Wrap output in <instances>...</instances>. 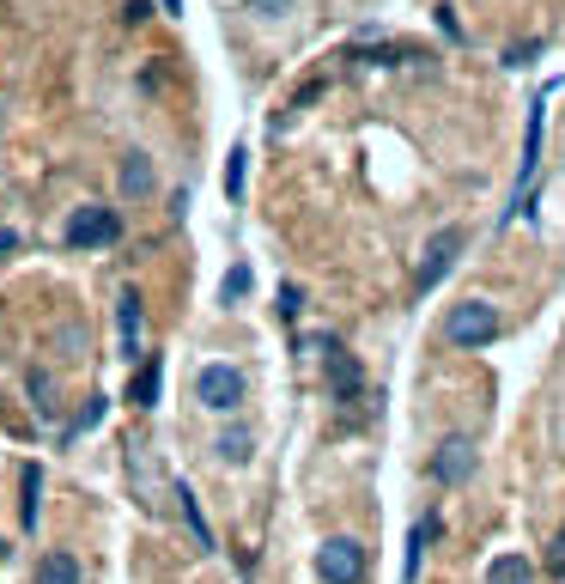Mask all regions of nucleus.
<instances>
[{"label":"nucleus","mask_w":565,"mask_h":584,"mask_svg":"<svg viewBox=\"0 0 565 584\" xmlns=\"http://www.w3.org/2000/svg\"><path fill=\"white\" fill-rule=\"evenodd\" d=\"M444 341H450V347H487V341H499V311H493L487 299H462V305H450Z\"/></svg>","instance_id":"f257e3e1"},{"label":"nucleus","mask_w":565,"mask_h":584,"mask_svg":"<svg viewBox=\"0 0 565 584\" xmlns=\"http://www.w3.org/2000/svg\"><path fill=\"white\" fill-rule=\"evenodd\" d=\"M316 572H322V584H359L365 578V542L359 536H329L316 548Z\"/></svg>","instance_id":"f03ea898"},{"label":"nucleus","mask_w":565,"mask_h":584,"mask_svg":"<svg viewBox=\"0 0 565 584\" xmlns=\"http://www.w3.org/2000/svg\"><path fill=\"white\" fill-rule=\"evenodd\" d=\"M195 396H201L213 414H231L237 402H244V372H237V365H225V359H213V365H201Z\"/></svg>","instance_id":"7ed1b4c3"},{"label":"nucleus","mask_w":565,"mask_h":584,"mask_svg":"<svg viewBox=\"0 0 565 584\" xmlns=\"http://www.w3.org/2000/svg\"><path fill=\"white\" fill-rule=\"evenodd\" d=\"M316 347H322V365H329V390H335L341 402H359V396H365V372H359V359H353L335 335H316Z\"/></svg>","instance_id":"20e7f679"},{"label":"nucleus","mask_w":565,"mask_h":584,"mask_svg":"<svg viewBox=\"0 0 565 584\" xmlns=\"http://www.w3.org/2000/svg\"><path fill=\"white\" fill-rule=\"evenodd\" d=\"M122 232V219L110 213V207H79L73 219H67V244L73 250H92V244H110Z\"/></svg>","instance_id":"39448f33"},{"label":"nucleus","mask_w":565,"mask_h":584,"mask_svg":"<svg viewBox=\"0 0 565 584\" xmlns=\"http://www.w3.org/2000/svg\"><path fill=\"white\" fill-rule=\"evenodd\" d=\"M462 256V232L450 226V232H438L432 244H426V256H420V268H414V292H432L438 280H444V268Z\"/></svg>","instance_id":"423d86ee"},{"label":"nucleus","mask_w":565,"mask_h":584,"mask_svg":"<svg viewBox=\"0 0 565 584\" xmlns=\"http://www.w3.org/2000/svg\"><path fill=\"white\" fill-rule=\"evenodd\" d=\"M553 92V86H547ZM547 92H535L529 98V128H523V189H529V177H535V165H541V122H547Z\"/></svg>","instance_id":"0eeeda50"},{"label":"nucleus","mask_w":565,"mask_h":584,"mask_svg":"<svg viewBox=\"0 0 565 584\" xmlns=\"http://www.w3.org/2000/svg\"><path fill=\"white\" fill-rule=\"evenodd\" d=\"M432 475H438L444 487H462V481L474 475V445H468V438H450V445L438 451V463H432Z\"/></svg>","instance_id":"6e6552de"},{"label":"nucleus","mask_w":565,"mask_h":584,"mask_svg":"<svg viewBox=\"0 0 565 584\" xmlns=\"http://www.w3.org/2000/svg\"><path fill=\"white\" fill-rule=\"evenodd\" d=\"M116 323H122V353H140V292H122L116 299Z\"/></svg>","instance_id":"1a4fd4ad"},{"label":"nucleus","mask_w":565,"mask_h":584,"mask_svg":"<svg viewBox=\"0 0 565 584\" xmlns=\"http://www.w3.org/2000/svg\"><path fill=\"white\" fill-rule=\"evenodd\" d=\"M158 384H165V372H158V359H146L140 372L128 378V402H134V408H152V402H158Z\"/></svg>","instance_id":"9d476101"},{"label":"nucleus","mask_w":565,"mask_h":584,"mask_svg":"<svg viewBox=\"0 0 565 584\" xmlns=\"http://www.w3.org/2000/svg\"><path fill=\"white\" fill-rule=\"evenodd\" d=\"M37 584H79V560H73L67 548L43 554V566H37Z\"/></svg>","instance_id":"9b49d317"},{"label":"nucleus","mask_w":565,"mask_h":584,"mask_svg":"<svg viewBox=\"0 0 565 584\" xmlns=\"http://www.w3.org/2000/svg\"><path fill=\"white\" fill-rule=\"evenodd\" d=\"M487 584H535V566H529L523 554H499V560L487 566Z\"/></svg>","instance_id":"f8f14e48"},{"label":"nucleus","mask_w":565,"mask_h":584,"mask_svg":"<svg viewBox=\"0 0 565 584\" xmlns=\"http://www.w3.org/2000/svg\"><path fill=\"white\" fill-rule=\"evenodd\" d=\"M432 530H438V518L426 511V518L414 524V536H408V566H401V578H420V560H426V542H432Z\"/></svg>","instance_id":"ddd939ff"},{"label":"nucleus","mask_w":565,"mask_h":584,"mask_svg":"<svg viewBox=\"0 0 565 584\" xmlns=\"http://www.w3.org/2000/svg\"><path fill=\"white\" fill-rule=\"evenodd\" d=\"M152 189V165H146V153H128L122 159V195H146Z\"/></svg>","instance_id":"4468645a"},{"label":"nucleus","mask_w":565,"mask_h":584,"mask_svg":"<svg viewBox=\"0 0 565 584\" xmlns=\"http://www.w3.org/2000/svg\"><path fill=\"white\" fill-rule=\"evenodd\" d=\"M37 499H43V469L25 463V511H19V524H25V530H37Z\"/></svg>","instance_id":"2eb2a0df"},{"label":"nucleus","mask_w":565,"mask_h":584,"mask_svg":"<svg viewBox=\"0 0 565 584\" xmlns=\"http://www.w3.org/2000/svg\"><path fill=\"white\" fill-rule=\"evenodd\" d=\"M177 505H183V518H189V530H195V542L201 548H213V530H207V518H201V505H195V493L177 481Z\"/></svg>","instance_id":"dca6fc26"},{"label":"nucleus","mask_w":565,"mask_h":584,"mask_svg":"<svg viewBox=\"0 0 565 584\" xmlns=\"http://www.w3.org/2000/svg\"><path fill=\"white\" fill-rule=\"evenodd\" d=\"M244 159H250L244 146H231V153H225V195H231V201L244 195Z\"/></svg>","instance_id":"f3484780"},{"label":"nucleus","mask_w":565,"mask_h":584,"mask_svg":"<svg viewBox=\"0 0 565 584\" xmlns=\"http://www.w3.org/2000/svg\"><path fill=\"white\" fill-rule=\"evenodd\" d=\"M219 457H225V463H250V432H244V426L225 432V438H219Z\"/></svg>","instance_id":"a211bd4d"},{"label":"nucleus","mask_w":565,"mask_h":584,"mask_svg":"<svg viewBox=\"0 0 565 584\" xmlns=\"http://www.w3.org/2000/svg\"><path fill=\"white\" fill-rule=\"evenodd\" d=\"M244 292H250V268L237 262V268L225 274V286H219V305H237V299H244Z\"/></svg>","instance_id":"6ab92c4d"},{"label":"nucleus","mask_w":565,"mask_h":584,"mask_svg":"<svg viewBox=\"0 0 565 584\" xmlns=\"http://www.w3.org/2000/svg\"><path fill=\"white\" fill-rule=\"evenodd\" d=\"M244 7H250L256 19H286V13H292V0H244Z\"/></svg>","instance_id":"aec40b11"},{"label":"nucleus","mask_w":565,"mask_h":584,"mask_svg":"<svg viewBox=\"0 0 565 584\" xmlns=\"http://www.w3.org/2000/svg\"><path fill=\"white\" fill-rule=\"evenodd\" d=\"M438 25H444V31H450V43H456V37H462V25H456V7H450V0H444V7H438Z\"/></svg>","instance_id":"412c9836"},{"label":"nucleus","mask_w":565,"mask_h":584,"mask_svg":"<svg viewBox=\"0 0 565 584\" xmlns=\"http://www.w3.org/2000/svg\"><path fill=\"white\" fill-rule=\"evenodd\" d=\"M529 61H535V43H517V49L505 55V67H529Z\"/></svg>","instance_id":"4be33fe9"},{"label":"nucleus","mask_w":565,"mask_h":584,"mask_svg":"<svg viewBox=\"0 0 565 584\" xmlns=\"http://www.w3.org/2000/svg\"><path fill=\"white\" fill-rule=\"evenodd\" d=\"M547 572H565V530L553 536V554H547Z\"/></svg>","instance_id":"5701e85b"},{"label":"nucleus","mask_w":565,"mask_h":584,"mask_svg":"<svg viewBox=\"0 0 565 584\" xmlns=\"http://www.w3.org/2000/svg\"><path fill=\"white\" fill-rule=\"evenodd\" d=\"M280 311H286V317H298V286H292V280L280 286Z\"/></svg>","instance_id":"b1692460"}]
</instances>
